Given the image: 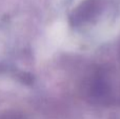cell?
Masks as SVG:
<instances>
[{
  "label": "cell",
  "instance_id": "cell-1",
  "mask_svg": "<svg viewBox=\"0 0 120 119\" xmlns=\"http://www.w3.org/2000/svg\"><path fill=\"white\" fill-rule=\"evenodd\" d=\"M99 6V0H85L78 11L75 13V19L77 21L86 20L95 13V11Z\"/></svg>",
  "mask_w": 120,
  "mask_h": 119
}]
</instances>
